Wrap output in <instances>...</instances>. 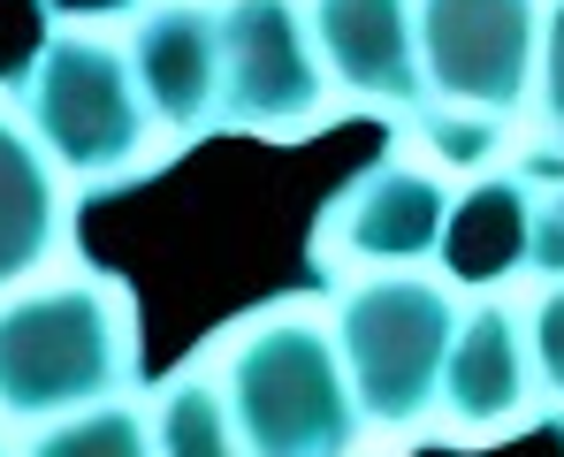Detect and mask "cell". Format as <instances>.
I'll use <instances>...</instances> for the list:
<instances>
[{
  "instance_id": "obj_1",
  "label": "cell",
  "mask_w": 564,
  "mask_h": 457,
  "mask_svg": "<svg viewBox=\"0 0 564 457\" xmlns=\"http://www.w3.org/2000/svg\"><path fill=\"white\" fill-rule=\"evenodd\" d=\"M138 389V305L107 274H46L0 297V443Z\"/></svg>"
},
{
  "instance_id": "obj_2",
  "label": "cell",
  "mask_w": 564,
  "mask_h": 457,
  "mask_svg": "<svg viewBox=\"0 0 564 457\" xmlns=\"http://www.w3.org/2000/svg\"><path fill=\"white\" fill-rule=\"evenodd\" d=\"M15 107H23V130L39 138V153L77 176L85 191H115V183H138L161 153V130L138 99L130 77V54L122 39L85 31V23H46L39 46L23 54L15 69Z\"/></svg>"
},
{
  "instance_id": "obj_3",
  "label": "cell",
  "mask_w": 564,
  "mask_h": 457,
  "mask_svg": "<svg viewBox=\"0 0 564 457\" xmlns=\"http://www.w3.org/2000/svg\"><path fill=\"white\" fill-rule=\"evenodd\" d=\"M221 404L237 420L245 457H359L367 435L328 320L297 305H275L229 336Z\"/></svg>"
},
{
  "instance_id": "obj_4",
  "label": "cell",
  "mask_w": 564,
  "mask_h": 457,
  "mask_svg": "<svg viewBox=\"0 0 564 457\" xmlns=\"http://www.w3.org/2000/svg\"><path fill=\"white\" fill-rule=\"evenodd\" d=\"M458 313L466 305L443 274H359L336 290L328 336H336V359H344V381L367 427L404 435L435 412Z\"/></svg>"
},
{
  "instance_id": "obj_5",
  "label": "cell",
  "mask_w": 564,
  "mask_h": 457,
  "mask_svg": "<svg viewBox=\"0 0 564 457\" xmlns=\"http://www.w3.org/2000/svg\"><path fill=\"white\" fill-rule=\"evenodd\" d=\"M420 39V115H458L503 130L534 91L542 0H412Z\"/></svg>"
},
{
  "instance_id": "obj_6",
  "label": "cell",
  "mask_w": 564,
  "mask_h": 457,
  "mask_svg": "<svg viewBox=\"0 0 564 457\" xmlns=\"http://www.w3.org/2000/svg\"><path fill=\"white\" fill-rule=\"evenodd\" d=\"M328 77L297 0H221V130L313 138L328 122Z\"/></svg>"
},
{
  "instance_id": "obj_7",
  "label": "cell",
  "mask_w": 564,
  "mask_h": 457,
  "mask_svg": "<svg viewBox=\"0 0 564 457\" xmlns=\"http://www.w3.org/2000/svg\"><path fill=\"white\" fill-rule=\"evenodd\" d=\"M451 221V183L420 161H375L321 206L313 268H420Z\"/></svg>"
},
{
  "instance_id": "obj_8",
  "label": "cell",
  "mask_w": 564,
  "mask_h": 457,
  "mask_svg": "<svg viewBox=\"0 0 564 457\" xmlns=\"http://www.w3.org/2000/svg\"><path fill=\"white\" fill-rule=\"evenodd\" d=\"M122 54L169 145H198L206 130H221V0H145Z\"/></svg>"
},
{
  "instance_id": "obj_9",
  "label": "cell",
  "mask_w": 564,
  "mask_h": 457,
  "mask_svg": "<svg viewBox=\"0 0 564 457\" xmlns=\"http://www.w3.org/2000/svg\"><path fill=\"white\" fill-rule=\"evenodd\" d=\"M328 99L367 115H420V39L412 0H313L305 8Z\"/></svg>"
},
{
  "instance_id": "obj_10",
  "label": "cell",
  "mask_w": 564,
  "mask_h": 457,
  "mask_svg": "<svg viewBox=\"0 0 564 457\" xmlns=\"http://www.w3.org/2000/svg\"><path fill=\"white\" fill-rule=\"evenodd\" d=\"M451 435H503L534 412V359H527V320L511 305H473L458 313L443 389H435Z\"/></svg>"
},
{
  "instance_id": "obj_11",
  "label": "cell",
  "mask_w": 564,
  "mask_h": 457,
  "mask_svg": "<svg viewBox=\"0 0 564 457\" xmlns=\"http://www.w3.org/2000/svg\"><path fill=\"white\" fill-rule=\"evenodd\" d=\"M62 244H69V183L15 115H0V297L39 282Z\"/></svg>"
},
{
  "instance_id": "obj_12",
  "label": "cell",
  "mask_w": 564,
  "mask_h": 457,
  "mask_svg": "<svg viewBox=\"0 0 564 457\" xmlns=\"http://www.w3.org/2000/svg\"><path fill=\"white\" fill-rule=\"evenodd\" d=\"M519 244H527V206H519V176H480L473 191H451V221L435 260L451 282H503L519 274Z\"/></svg>"
},
{
  "instance_id": "obj_13",
  "label": "cell",
  "mask_w": 564,
  "mask_h": 457,
  "mask_svg": "<svg viewBox=\"0 0 564 457\" xmlns=\"http://www.w3.org/2000/svg\"><path fill=\"white\" fill-rule=\"evenodd\" d=\"M145 427H153V457H245L237 443V420L221 404V381H206L198 366L169 373L145 404Z\"/></svg>"
},
{
  "instance_id": "obj_14",
  "label": "cell",
  "mask_w": 564,
  "mask_h": 457,
  "mask_svg": "<svg viewBox=\"0 0 564 457\" xmlns=\"http://www.w3.org/2000/svg\"><path fill=\"white\" fill-rule=\"evenodd\" d=\"M8 457H153V427H145V404L115 396V404H93L77 420H54V427L23 435Z\"/></svg>"
},
{
  "instance_id": "obj_15",
  "label": "cell",
  "mask_w": 564,
  "mask_h": 457,
  "mask_svg": "<svg viewBox=\"0 0 564 457\" xmlns=\"http://www.w3.org/2000/svg\"><path fill=\"white\" fill-rule=\"evenodd\" d=\"M519 206H527V244H519V274L564 282V161H519Z\"/></svg>"
},
{
  "instance_id": "obj_16",
  "label": "cell",
  "mask_w": 564,
  "mask_h": 457,
  "mask_svg": "<svg viewBox=\"0 0 564 457\" xmlns=\"http://www.w3.org/2000/svg\"><path fill=\"white\" fill-rule=\"evenodd\" d=\"M527 359H534V381L564 396V282H550L542 305L527 313Z\"/></svg>"
},
{
  "instance_id": "obj_17",
  "label": "cell",
  "mask_w": 564,
  "mask_h": 457,
  "mask_svg": "<svg viewBox=\"0 0 564 457\" xmlns=\"http://www.w3.org/2000/svg\"><path fill=\"white\" fill-rule=\"evenodd\" d=\"M534 69H542V115L564 145V0L542 8V39H534Z\"/></svg>"
}]
</instances>
